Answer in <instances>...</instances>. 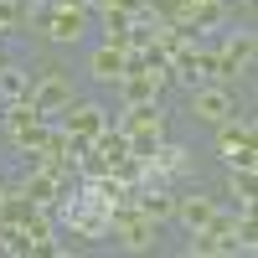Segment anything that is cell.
I'll return each mask as SVG.
<instances>
[{
    "mask_svg": "<svg viewBox=\"0 0 258 258\" xmlns=\"http://www.w3.org/2000/svg\"><path fill=\"white\" fill-rule=\"evenodd\" d=\"M52 212L62 217V227H68L73 238H83V243H103V238H109V212H114V207H109V197L98 191V181L73 186Z\"/></svg>",
    "mask_w": 258,
    "mask_h": 258,
    "instance_id": "cell-1",
    "label": "cell"
},
{
    "mask_svg": "<svg viewBox=\"0 0 258 258\" xmlns=\"http://www.w3.org/2000/svg\"><path fill=\"white\" fill-rule=\"evenodd\" d=\"M155 232H160V222H150L145 212H135V202L109 212V238H114V248H124V253L155 248Z\"/></svg>",
    "mask_w": 258,
    "mask_h": 258,
    "instance_id": "cell-2",
    "label": "cell"
},
{
    "mask_svg": "<svg viewBox=\"0 0 258 258\" xmlns=\"http://www.w3.org/2000/svg\"><path fill=\"white\" fill-rule=\"evenodd\" d=\"M232 222H238V217H227V212H212V222L191 232L186 253H191V258H238V238H232Z\"/></svg>",
    "mask_w": 258,
    "mask_h": 258,
    "instance_id": "cell-3",
    "label": "cell"
},
{
    "mask_svg": "<svg viewBox=\"0 0 258 258\" xmlns=\"http://www.w3.org/2000/svg\"><path fill=\"white\" fill-rule=\"evenodd\" d=\"M26 98L52 119V114H62V109L73 103V83H68L62 68H41V78H31V93H26Z\"/></svg>",
    "mask_w": 258,
    "mask_h": 258,
    "instance_id": "cell-4",
    "label": "cell"
},
{
    "mask_svg": "<svg viewBox=\"0 0 258 258\" xmlns=\"http://www.w3.org/2000/svg\"><path fill=\"white\" fill-rule=\"evenodd\" d=\"M217 155L227 165H253V119H222L217 124Z\"/></svg>",
    "mask_w": 258,
    "mask_h": 258,
    "instance_id": "cell-5",
    "label": "cell"
},
{
    "mask_svg": "<svg viewBox=\"0 0 258 258\" xmlns=\"http://www.w3.org/2000/svg\"><path fill=\"white\" fill-rule=\"evenodd\" d=\"M191 114L207 119V124H222V119L238 114V93L227 83H202V88H191Z\"/></svg>",
    "mask_w": 258,
    "mask_h": 258,
    "instance_id": "cell-6",
    "label": "cell"
},
{
    "mask_svg": "<svg viewBox=\"0 0 258 258\" xmlns=\"http://www.w3.org/2000/svg\"><path fill=\"white\" fill-rule=\"evenodd\" d=\"M62 114H68V124H62V129H68V135H78V140H98L103 129L114 124L109 109H98V103H78V98H73Z\"/></svg>",
    "mask_w": 258,
    "mask_h": 258,
    "instance_id": "cell-7",
    "label": "cell"
},
{
    "mask_svg": "<svg viewBox=\"0 0 258 258\" xmlns=\"http://www.w3.org/2000/svg\"><path fill=\"white\" fill-rule=\"evenodd\" d=\"M41 26H47V36H52V41H62V47H68V41H78V36H83V26H88V11H83V6H52Z\"/></svg>",
    "mask_w": 258,
    "mask_h": 258,
    "instance_id": "cell-8",
    "label": "cell"
},
{
    "mask_svg": "<svg viewBox=\"0 0 258 258\" xmlns=\"http://www.w3.org/2000/svg\"><path fill=\"white\" fill-rule=\"evenodd\" d=\"M119 129H124V135H165V114H160L155 98H145V103H124Z\"/></svg>",
    "mask_w": 258,
    "mask_h": 258,
    "instance_id": "cell-9",
    "label": "cell"
},
{
    "mask_svg": "<svg viewBox=\"0 0 258 258\" xmlns=\"http://www.w3.org/2000/svg\"><path fill=\"white\" fill-rule=\"evenodd\" d=\"M114 88H119V98H124V103H145V98H160L165 78H160V73H145V68H135V73H124V78L114 83Z\"/></svg>",
    "mask_w": 258,
    "mask_h": 258,
    "instance_id": "cell-10",
    "label": "cell"
},
{
    "mask_svg": "<svg viewBox=\"0 0 258 258\" xmlns=\"http://www.w3.org/2000/svg\"><path fill=\"white\" fill-rule=\"evenodd\" d=\"M135 212H145L150 222H165V217H176V197L165 186H135Z\"/></svg>",
    "mask_w": 258,
    "mask_h": 258,
    "instance_id": "cell-11",
    "label": "cell"
},
{
    "mask_svg": "<svg viewBox=\"0 0 258 258\" xmlns=\"http://www.w3.org/2000/svg\"><path fill=\"white\" fill-rule=\"evenodd\" d=\"M36 212L41 207L26 197V191H0V227H26Z\"/></svg>",
    "mask_w": 258,
    "mask_h": 258,
    "instance_id": "cell-12",
    "label": "cell"
},
{
    "mask_svg": "<svg viewBox=\"0 0 258 258\" xmlns=\"http://www.w3.org/2000/svg\"><path fill=\"white\" fill-rule=\"evenodd\" d=\"M88 78H98V83H119L124 78V47H103L93 52V62H88Z\"/></svg>",
    "mask_w": 258,
    "mask_h": 258,
    "instance_id": "cell-13",
    "label": "cell"
},
{
    "mask_svg": "<svg viewBox=\"0 0 258 258\" xmlns=\"http://www.w3.org/2000/svg\"><path fill=\"white\" fill-rule=\"evenodd\" d=\"M212 212H217V202H212V197H202V191H197V197H176V217H181L191 232H197V227H207V222H212Z\"/></svg>",
    "mask_w": 258,
    "mask_h": 258,
    "instance_id": "cell-14",
    "label": "cell"
},
{
    "mask_svg": "<svg viewBox=\"0 0 258 258\" xmlns=\"http://www.w3.org/2000/svg\"><path fill=\"white\" fill-rule=\"evenodd\" d=\"M145 165L155 170V176H165V181H170V176H181V170H186V150H181V145H165V140H160V145H155V155H150Z\"/></svg>",
    "mask_w": 258,
    "mask_h": 258,
    "instance_id": "cell-15",
    "label": "cell"
},
{
    "mask_svg": "<svg viewBox=\"0 0 258 258\" xmlns=\"http://www.w3.org/2000/svg\"><path fill=\"white\" fill-rule=\"evenodd\" d=\"M222 57L232 62V73H248L253 68V31H232L227 47H222Z\"/></svg>",
    "mask_w": 258,
    "mask_h": 258,
    "instance_id": "cell-16",
    "label": "cell"
},
{
    "mask_svg": "<svg viewBox=\"0 0 258 258\" xmlns=\"http://www.w3.org/2000/svg\"><path fill=\"white\" fill-rule=\"evenodd\" d=\"M98 16H103V41H109V47H129L135 16H124V11H98Z\"/></svg>",
    "mask_w": 258,
    "mask_h": 258,
    "instance_id": "cell-17",
    "label": "cell"
},
{
    "mask_svg": "<svg viewBox=\"0 0 258 258\" xmlns=\"http://www.w3.org/2000/svg\"><path fill=\"white\" fill-rule=\"evenodd\" d=\"M227 191L238 197V212H253V165H232Z\"/></svg>",
    "mask_w": 258,
    "mask_h": 258,
    "instance_id": "cell-18",
    "label": "cell"
},
{
    "mask_svg": "<svg viewBox=\"0 0 258 258\" xmlns=\"http://www.w3.org/2000/svg\"><path fill=\"white\" fill-rule=\"evenodd\" d=\"M31 93V78L21 73V68H0V103H11V98H26Z\"/></svg>",
    "mask_w": 258,
    "mask_h": 258,
    "instance_id": "cell-19",
    "label": "cell"
},
{
    "mask_svg": "<svg viewBox=\"0 0 258 258\" xmlns=\"http://www.w3.org/2000/svg\"><path fill=\"white\" fill-rule=\"evenodd\" d=\"M160 140H165V135H124V145H129V155H135V160H150Z\"/></svg>",
    "mask_w": 258,
    "mask_h": 258,
    "instance_id": "cell-20",
    "label": "cell"
},
{
    "mask_svg": "<svg viewBox=\"0 0 258 258\" xmlns=\"http://www.w3.org/2000/svg\"><path fill=\"white\" fill-rule=\"evenodd\" d=\"M21 21H26V0H0V31L21 26Z\"/></svg>",
    "mask_w": 258,
    "mask_h": 258,
    "instance_id": "cell-21",
    "label": "cell"
},
{
    "mask_svg": "<svg viewBox=\"0 0 258 258\" xmlns=\"http://www.w3.org/2000/svg\"><path fill=\"white\" fill-rule=\"evenodd\" d=\"M98 11H124V16H145V0H93Z\"/></svg>",
    "mask_w": 258,
    "mask_h": 258,
    "instance_id": "cell-22",
    "label": "cell"
},
{
    "mask_svg": "<svg viewBox=\"0 0 258 258\" xmlns=\"http://www.w3.org/2000/svg\"><path fill=\"white\" fill-rule=\"evenodd\" d=\"M165 6H170V16H186L191 6H197V0H165Z\"/></svg>",
    "mask_w": 258,
    "mask_h": 258,
    "instance_id": "cell-23",
    "label": "cell"
},
{
    "mask_svg": "<svg viewBox=\"0 0 258 258\" xmlns=\"http://www.w3.org/2000/svg\"><path fill=\"white\" fill-rule=\"evenodd\" d=\"M52 6H83V11H88V0H52Z\"/></svg>",
    "mask_w": 258,
    "mask_h": 258,
    "instance_id": "cell-24",
    "label": "cell"
},
{
    "mask_svg": "<svg viewBox=\"0 0 258 258\" xmlns=\"http://www.w3.org/2000/svg\"><path fill=\"white\" fill-rule=\"evenodd\" d=\"M26 6H36V0H26Z\"/></svg>",
    "mask_w": 258,
    "mask_h": 258,
    "instance_id": "cell-25",
    "label": "cell"
},
{
    "mask_svg": "<svg viewBox=\"0 0 258 258\" xmlns=\"http://www.w3.org/2000/svg\"><path fill=\"white\" fill-rule=\"evenodd\" d=\"M0 191H6V186H0Z\"/></svg>",
    "mask_w": 258,
    "mask_h": 258,
    "instance_id": "cell-26",
    "label": "cell"
}]
</instances>
